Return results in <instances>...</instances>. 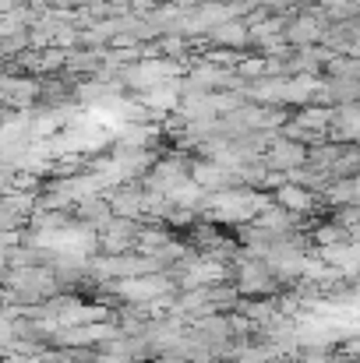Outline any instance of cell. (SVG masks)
Masks as SVG:
<instances>
[{
    "instance_id": "6da1fadb",
    "label": "cell",
    "mask_w": 360,
    "mask_h": 363,
    "mask_svg": "<svg viewBox=\"0 0 360 363\" xmlns=\"http://www.w3.org/2000/svg\"><path fill=\"white\" fill-rule=\"evenodd\" d=\"M265 162V169H276V173H290L297 166L307 162V145L286 138V134H272V141L265 145V152L258 155Z\"/></svg>"
},
{
    "instance_id": "7a4b0ae2",
    "label": "cell",
    "mask_w": 360,
    "mask_h": 363,
    "mask_svg": "<svg viewBox=\"0 0 360 363\" xmlns=\"http://www.w3.org/2000/svg\"><path fill=\"white\" fill-rule=\"evenodd\" d=\"M272 201L286 212H293L297 219L300 216H318L322 212V198L311 191V187H300V184H290L283 180L279 187H272Z\"/></svg>"
},
{
    "instance_id": "3957f363",
    "label": "cell",
    "mask_w": 360,
    "mask_h": 363,
    "mask_svg": "<svg viewBox=\"0 0 360 363\" xmlns=\"http://www.w3.org/2000/svg\"><path fill=\"white\" fill-rule=\"evenodd\" d=\"M205 39H212L227 50H247V25H244V18H227L216 28H209Z\"/></svg>"
}]
</instances>
